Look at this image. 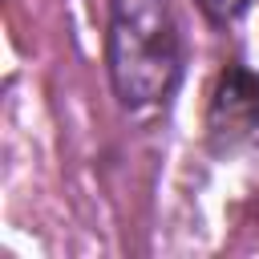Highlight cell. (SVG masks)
Returning a JSON list of instances; mask_svg holds the SVG:
<instances>
[{"label": "cell", "mask_w": 259, "mask_h": 259, "mask_svg": "<svg viewBox=\"0 0 259 259\" xmlns=\"http://www.w3.org/2000/svg\"><path fill=\"white\" fill-rule=\"evenodd\" d=\"M251 0H198V8L210 16V20H219V24H227V20H235L243 8H247Z\"/></svg>", "instance_id": "3957f363"}, {"label": "cell", "mask_w": 259, "mask_h": 259, "mask_svg": "<svg viewBox=\"0 0 259 259\" xmlns=\"http://www.w3.org/2000/svg\"><path fill=\"white\" fill-rule=\"evenodd\" d=\"M105 61L121 105H162L182 73V40L170 0H109Z\"/></svg>", "instance_id": "6da1fadb"}, {"label": "cell", "mask_w": 259, "mask_h": 259, "mask_svg": "<svg viewBox=\"0 0 259 259\" xmlns=\"http://www.w3.org/2000/svg\"><path fill=\"white\" fill-rule=\"evenodd\" d=\"M206 142L223 158L259 146V77L251 69L227 65L219 73L206 109Z\"/></svg>", "instance_id": "7a4b0ae2"}]
</instances>
